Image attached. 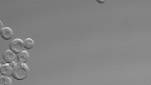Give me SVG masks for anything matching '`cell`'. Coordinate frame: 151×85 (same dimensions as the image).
<instances>
[{"mask_svg": "<svg viewBox=\"0 0 151 85\" xmlns=\"http://www.w3.org/2000/svg\"><path fill=\"white\" fill-rule=\"evenodd\" d=\"M97 2H98V3H100V4H103V3L105 2V1H104V0H98Z\"/></svg>", "mask_w": 151, "mask_h": 85, "instance_id": "11", "label": "cell"}, {"mask_svg": "<svg viewBox=\"0 0 151 85\" xmlns=\"http://www.w3.org/2000/svg\"><path fill=\"white\" fill-rule=\"evenodd\" d=\"M17 60L19 62H21V63H27L28 61H29V54H28L27 51H21V53H19L17 55Z\"/></svg>", "mask_w": 151, "mask_h": 85, "instance_id": "6", "label": "cell"}, {"mask_svg": "<svg viewBox=\"0 0 151 85\" xmlns=\"http://www.w3.org/2000/svg\"><path fill=\"white\" fill-rule=\"evenodd\" d=\"M24 42H25V48L27 50H31L34 47V41L32 39V38H27L24 40Z\"/></svg>", "mask_w": 151, "mask_h": 85, "instance_id": "8", "label": "cell"}, {"mask_svg": "<svg viewBox=\"0 0 151 85\" xmlns=\"http://www.w3.org/2000/svg\"><path fill=\"white\" fill-rule=\"evenodd\" d=\"M0 35H1V37L4 40H9L10 39L13 35H14V32H13V30L9 27H4L1 31L0 32Z\"/></svg>", "mask_w": 151, "mask_h": 85, "instance_id": "5", "label": "cell"}, {"mask_svg": "<svg viewBox=\"0 0 151 85\" xmlns=\"http://www.w3.org/2000/svg\"><path fill=\"white\" fill-rule=\"evenodd\" d=\"M15 59H17V56H15V54L14 52H12L10 50H6L4 53V56H3V60L5 61L6 63H11L15 61Z\"/></svg>", "mask_w": 151, "mask_h": 85, "instance_id": "4", "label": "cell"}, {"mask_svg": "<svg viewBox=\"0 0 151 85\" xmlns=\"http://www.w3.org/2000/svg\"><path fill=\"white\" fill-rule=\"evenodd\" d=\"M9 65H10V66H11V67L13 68V67H14V66L16 65V63H15L14 61H13V62H11V63H9Z\"/></svg>", "mask_w": 151, "mask_h": 85, "instance_id": "9", "label": "cell"}, {"mask_svg": "<svg viewBox=\"0 0 151 85\" xmlns=\"http://www.w3.org/2000/svg\"><path fill=\"white\" fill-rule=\"evenodd\" d=\"M0 85H12V80L9 77L1 76L0 78Z\"/></svg>", "mask_w": 151, "mask_h": 85, "instance_id": "7", "label": "cell"}, {"mask_svg": "<svg viewBox=\"0 0 151 85\" xmlns=\"http://www.w3.org/2000/svg\"><path fill=\"white\" fill-rule=\"evenodd\" d=\"M12 67L10 66V65L9 63L6 64H1L0 66V72L2 76H5V77H10L12 76Z\"/></svg>", "mask_w": 151, "mask_h": 85, "instance_id": "3", "label": "cell"}, {"mask_svg": "<svg viewBox=\"0 0 151 85\" xmlns=\"http://www.w3.org/2000/svg\"><path fill=\"white\" fill-rule=\"evenodd\" d=\"M29 73V67L26 63L17 62L12 69V77L16 80H24Z\"/></svg>", "mask_w": 151, "mask_h": 85, "instance_id": "1", "label": "cell"}, {"mask_svg": "<svg viewBox=\"0 0 151 85\" xmlns=\"http://www.w3.org/2000/svg\"><path fill=\"white\" fill-rule=\"evenodd\" d=\"M24 48H25V42L22 39H20V38L14 39L9 44V50L17 55L21 53V51H23Z\"/></svg>", "mask_w": 151, "mask_h": 85, "instance_id": "2", "label": "cell"}, {"mask_svg": "<svg viewBox=\"0 0 151 85\" xmlns=\"http://www.w3.org/2000/svg\"><path fill=\"white\" fill-rule=\"evenodd\" d=\"M4 28V27H3V23H2V21H0V31H2Z\"/></svg>", "mask_w": 151, "mask_h": 85, "instance_id": "10", "label": "cell"}]
</instances>
